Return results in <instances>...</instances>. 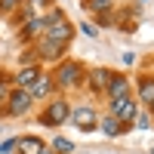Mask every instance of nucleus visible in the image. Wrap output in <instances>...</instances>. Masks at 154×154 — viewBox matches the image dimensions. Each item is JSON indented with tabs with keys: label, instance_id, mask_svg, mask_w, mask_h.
Here are the masks:
<instances>
[{
	"label": "nucleus",
	"instance_id": "obj_1",
	"mask_svg": "<svg viewBox=\"0 0 154 154\" xmlns=\"http://www.w3.org/2000/svg\"><path fill=\"white\" fill-rule=\"evenodd\" d=\"M43 37H46L49 43H62V46L71 40V25H68V19H62V12H59V9L49 12V22H46Z\"/></svg>",
	"mask_w": 154,
	"mask_h": 154
},
{
	"label": "nucleus",
	"instance_id": "obj_2",
	"mask_svg": "<svg viewBox=\"0 0 154 154\" xmlns=\"http://www.w3.org/2000/svg\"><path fill=\"white\" fill-rule=\"evenodd\" d=\"M136 102L130 99V96H123V99H114L111 102V117L117 120V123H130V120H136Z\"/></svg>",
	"mask_w": 154,
	"mask_h": 154
},
{
	"label": "nucleus",
	"instance_id": "obj_3",
	"mask_svg": "<svg viewBox=\"0 0 154 154\" xmlns=\"http://www.w3.org/2000/svg\"><path fill=\"white\" fill-rule=\"evenodd\" d=\"M80 77H83V71H80L77 62H65V65H59V71H56L59 86H77V83H80Z\"/></svg>",
	"mask_w": 154,
	"mask_h": 154
},
{
	"label": "nucleus",
	"instance_id": "obj_4",
	"mask_svg": "<svg viewBox=\"0 0 154 154\" xmlns=\"http://www.w3.org/2000/svg\"><path fill=\"white\" fill-rule=\"evenodd\" d=\"M68 117H71V111H68V105H65V102H53V105L43 111V123H49V126L65 123Z\"/></svg>",
	"mask_w": 154,
	"mask_h": 154
},
{
	"label": "nucleus",
	"instance_id": "obj_5",
	"mask_svg": "<svg viewBox=\"0 0 154 154\" xmlns=\"http://www.w3.org/2000/svg\"><path fill=\"white\" fill-rule=\"evenodd\" d=\"M6 102H9V114H16V117H22V114H25V111L31 108V102H34V99L28 96V89H16V93H12V96H9Z\"/></svg>",
	"mask_w": 154,
	"mask_h": 154
},
{
	"label": "nucleus",
	"instance_id": "obj_6",
	"mask_svg": "<svg viewBox=\"0 0 154 154\" xmlns=\"http://www.w3.org/2000/svg\"><path fill=\"white\" fill-rule=\"evenodd\" d=\"M16 148H19V154H46L43 142H40V139H34V136H22V139H16Z\"/></svg>",
	"mask_w": 154,
	"mask_h": 154
},
{
	"label": "nucleus",
	"instance_id": "obj_7",
	"mask_svg": "<svg viewBox=\"0 0 154 154\" xmlns=\"http://www.w3.org/2000/svg\"><path fill=\"white\" fill-rule=\"evenodd\" d=\"M71 117H74V123L80 126V130H89V126H96V111H93V108H77Z\"/></svg>",
	"mask_w": 154,
	"mask_h": 154
},
{
	"label": "nucleus",
	"instance_id": "obj_8",
	"mask_svg": "<svg viewBox=\"0 0 154 154\" xmlns=\"http://www.w3.org/2000/svg\"><path fill=\"white\" fill-rule=\"evenodd\" d=\"M105 89H108V96H111V102H114V99H123V96H126L130 83H126V77H111V83H108Z\"/></svg>",
	"mask_w": 154,
	"mask_h": 154
},
{
	"label": "nucleus",
	"instance_id": "obj_9",
	"mask_svg": "<svg viewBox=\"0 0 154 154\" xmlns=\"http://www.w3.org/2000/svg\"><path fill=\"white\" fill-rule=\"evenodd\" d=\"M46 93H49V77L40 74V77H37V80L28 86V96H31V99H43Z\"/></svg>",
	"mask_w": 154,
	"mask_h": 154
},
{
	"label": "nucleus",
	"instance_id": "obj_10",
	"mask_svg": "<svg viewBox=\"0 0 154 154\" xmlns=\"http://www.w3.org/2000/svg\"><path fill=\"white\" fill-rule=\"evenodd\" d=\"M111 77H114L111 71H105V68H96L93 74H89V80H93V86H96V89H105V86L111 83Z\"/></svg>",
	"mask_w": 154,
	"mask_h": 154
},
{
	"label": "nucleus",
	"instance_id": "obj_11",
	"mask_svg": "<svg viewBox=\"0 0 154 154\" xmlns=\"http://www.w3.org/2000/svg\"><path fill=\"white\" fill-rule=\"evenodd\" d=\"M37 77H40V71H37V68H25V71L16 77V86H19V89H28V86L37 80Z\"/></svg>",
	"mask_w": 154,
	"mask_h": 154
},
{
	"label": "nucleus",
	"instance_id": "obj_12",
	"mask_svg": "<svg viewBox=\"0 0 154 154\" xmlns=\"http://www.w3.org/2000/svg\"><path fill=\"white\" fill-rule=\"evenodd\" d=\"M139 99H142V102H151V105H154V80H145L142 86H139Z\"/></svg>",
	"mask_w": 154,
	"mask_h": 154
},
{
	"label": "nucleus",
	"instance_id": "obj_13",
	"mask_svg": "<svg viewBox=\"0 0 154 154\" xmlns=\"http://www.w3.org/2000/svg\"><path fill=\"white\" fill-rule=\"evenodd\" d=\"M114 6V0H86V9H93V12H108Z\"/></svg>",
	"mask_w": 154,
	"mask_h": 154
},
{
	"label": "nucleus",
	"instance_id": "obj_14",
	"mask_svg": "<svg viewBox=\"0 0 154 154\" xmlns=\"http://www.w3.org/2000/svg\"><path fill=\"white\" fill-rule=\"evenodd\" d=\"M102 133H105V136H120V123L114 117H105V120H102Z\"/></svg>",
	"mask_w": 154,
	"mask_h": 154
},
{
	"label": "nucleus",
	"instance_id": "obj_15",
	"mask_svg": "<svg viewBox=\"0 0 154 154\" xmlns=\"http://www.w3.org/2000/svg\"><path fill=\"white\" fill-rule=\"evenodd\" d=\"M43 56H49V59H56L59 53H62V49H65V46H62V43H49V40H43Z\"/></svg>",
	"mask_w": 154,
	"mask_h": 154
},
{
	"label": "nucleus",
	"instance_id": "obj_16",
	"mask_svg": "<svg viewBox=\"0 0 154 154\" xmlns=\"http://www.w3.org/2000/svg\"><path fill=\"white\" fill-rule=\"evenodd\" d=\"M53 145H56V151H59V154H68V151H71V148H74V145H71V142H68V139H62V136H59V139H56V142H53Z\"/></svg>",
	"mask_w": 154,
	"mask_h": 154
},
{
	"label": "nucleus",
	"instance_id": "obj_17",
	"mask_svg": "<svg viewBox=\"0 0 154 154\" xmlns=\"http://www.w3.org/2000/svg\"><path fill=\"white\" fill-rule=\"evenodd\" d=\"M80 31H83L86 37H99V28H96V25H89V22H83V25H80Z\"/></svg>",
	"mask_w": 154,
	"mask_h": 154
},
{
	"label": "nucleus",
	"instance_id": "obj_18",
	"mask_svg": "<svg viewBox=\"0 0 154 154\" xmlns=\"http://www.w3.org/2000/svg\"><path fill=\"white\" fill-rule=\"evenodd\" d=\"M136 126L148 130V126H151V117H148V114H136Z\"/></svg>",
	"mask_w": 154,
	"mask_h": 154
},
{
	"label": "nucleus",
	"instance_id": "obj_19",
	"mask_svg": "<svg viewBox=\"0 0 154 154\" xmlns=\"http://www.w3.org/2000/svg\"><path fill=\"white\" fill-rule=\"evenodd\" d=\"M12 6H19V0H0V12H12Z\"/></svg>",
	"mask_w": 154,
	"mask_h": 154
},
{
	"label": "nucleus",
	"instance_id": "obj_20",
	"mask_svg": "<svg viewBox=\"0 0 154 154\" xmlns=\"http://www.w3.org/2000/svg\"><path fill=\"white\" fill-rule=\"evenodd\" d=\"M43 3H46V0H28V12H40Z\"/></svg>",
	"mask_w": 154,
	"mask_h": 154
},
{
	"label": "nucleus",
	"instance_id": "obj_21",
	"mask_svg": "<svg viewBox=\"0 0 154 154\" xmlns=\"http://www.w3.org/2000/svg\"><path fill=\"white\" fill-rule=\"evenodd\" d=\"M3 99H6V83L0 80V102H3Z\"/></svg>",
	"mask_w": 154,
	"mask_h": 154
},
{
	"label": "nucleus",
	"instance_id": "obj_22",
	"mask_svg": "<svg viewBox=\"0 0 154 154\" xmlns=\"http://www.w3.org/2000/svg\"><path fill=\"white\" fill-rule=\"evenodd\" d=\"M151 111H154V105H151Z\"/></svg>",
	"mask_w": 154,
	"mask_h": 154
},
{
	"label": "nucleus",
	"instance_id": "obj_23",
	"mask_svg": "<svg viewBox=\"0 0 154 154\" xmlns=\"http://www.w3.org/2000/svg\"><path fill=\"white\" fill-rule=\"evenodd\" d=\"M151 154H154V151H151Z\"/></svg>",
	"mask_w": 154,
	"mask_h": 154
}]
</instances>
